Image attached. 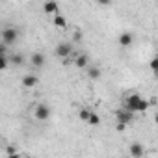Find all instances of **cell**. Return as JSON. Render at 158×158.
Listing matches in <instances>:
<instances>
[{"label": "cell", "mask_w": 158, "mask_h": 158, "mask_svg": "<svg viewBox=\"0 0 158 158\" xmlns=\"http://www.w3.org/2000/svg\"><path fill=\"white\" fill-rule=\"evenodd\" d=\"M0 149H2V141H0Z\"/></svg>", "instance_id": "cb8c5ba5"}, {"label": "cell", "mask_w": 158, "mask_h": 158, "mask_svg": "<svg viewBox=\"0 0 158 158\" xmlns=\"http://www.w3.org/2000/svg\"><path fill=\"white\" fill-rule=\"evenodd\" d=\"M115 117H117L119 123H125V125H130V123L134 121V114H132L130 110H127V108H119V110L115 112Z\"/></svg>", "instance_id": "5b68a950"}, {"label": "cell", "mask_w": 158, "mask_h": 158, "mask_svg": "<svg viewBox=\"0 0 158 158\" xmlns=\"http://www.w3.org/2000/svg\"><path fill=\"white\" fill-rule=\"evenodd\" d=\"M0 56H8V45H4L0 41Z\"/></svg>", "instance_id": "d6986e66"}, {"label": "cell", "mask_w": 158, "mask_h": 158, "mask_svg": "<svg viewBox=\"0 0 158 158\" xmlns=\"http://www.w3.org/2000/svg\"><path fill=\"white\" fill-rule=\"evenodd\" d=\"M86 123H88V125H91V127H99V125H101V117H99V114L91 112V115H89V119H88Z\"/></svg>", "instance_id": "9a60e30c"}, {"label": "cell", "mask_w": 158, "mask_h": 158, "mask_svg": "<svg viewBox=\"0 0 158 158\" xmlns=\"http://www.w3.org/2000/svg\"><path fill=\"white\" fill-rule=\"evenodd\" d=\"M89 115H91V110H89V108H82L80 112H78V119H80V121H84V123L89 119Z\"/></svg>", "instance_id": "2e32d148"}, {"label": "cell", "mask_w": 158, "mask_h": 158, "mask_svg": "<svg viewBox=\"0 0 158 158\" xmlns=\"http://www.w3.org/2000/svg\"><path fill=\"white\" fill-rule=\"evenodd\" d=\"M71 54H73V43H69V41H63L54 48V56L60 60H67Z\"/></svg>", "instance_id": "3957f363"}, {"label": "cell", "mask_w": 158, "mask_h": 158, "mask_svg": "<svg viewBox=\"0 0 158 158\" xmlns=\"http://www.w3.org/2000/svg\"><path fill=\"white\" fill-rule=\"evenodd\" d=\"M117 41H119V45H121V47H130V45H132V41H134V35H132L130 32H123V34L119 35V39H117Z\"/></svg>", "instance_id": "7c38bea8"}, {"label": "cell", "mask_w": 158, "mask_h": 158, "mask_svg": "<svg viewBox=\"0 0 158 158\" xmlns=\"http://www.w3.org/2000/svg\"><path fill=\"white\" fill-rule=\"evenodd\" d=\"M10 63H13V65H23L24 63V56L23 54H10Z\"/></svg>", "instance_id": "5bb4252c"}, {"label": "cell", "mask_w": 158, "mask_h": 158, "mask_svg": "<svg viewBox=\"0 0 158 158\" xmlns=\"http://www.w3.org/2000/svg\"><path fill=\"white\" fill-rule=\"evenodd\" d=\"M30 61H32V65H34L35 69H41V67L45 65V54H43V52H34L32 58H30Z\"/></svg>", "instance_id": "9c48e42d"}, {"label": "cell", "mask_w": 158, "mask_h": 158, "mask_svg": "<svg viewBox=\"0 0 158 158\" xmlns=\"http://www.w3.org/2000/svg\"><path fill=\"white\" fill-rule=\"evenodd\" d=\"M34 115H35V119H39V121H47L48 117H50V106L48 104H37L35 106V110H34Z\"/></svg>", "instance_id": "277c9868"}, {"label": "cell", "mask_w": 158, "mask_h": 158, "mask_svg": "<svg viewBox=\"0 0 158 158\" xmlns=\"http://www.w3.org/2000/svg\"><path fill=\"white\" fill-rule=\"evenodd\" d=\"M6 154H8V156H17V154H19V151H17L13 145H8V147H6Z\"/></svg>", "instance_id": "ac0fdd59"}, {"label": "cell", "mask_w": 158, "mask_h": 158, "mask_svg": "<svg viewBox=\"0 0 158 158\" xmlns=\"http://www.w3.org/2000/svg\"><path fill=\"white\" fill-rule=\"evenodd\" d=\"M151 71H152V73H156V71H158V60H156V58H152V60H151Z\"/></svg>", "instance_id": "ffe728a7"}, {"label": "cell", "mask_w": 158, "mask_h": 158, "mask_svg": "<svg viewBox=\"0 0 158 158\" xmlns=\"http://www.w3.org/2000/svg\"><path fill=\"white\" fill-rule=\"evenodd\" d=\"M125 128H127V125H125V123H119V121H117V125H115V130H117V132H123Z\"/></svg>", "instance_id": "7402d4cb"}, {"label": "cell", "mask_w": 158, "mask_h": 158, "mask_svg": "<svg viewBox=\"0 0 158 158\" xmlns=\"http://www.w3.org/2000/svg\"><path fill=\"white\" fill-rule=\"evenodd\" d=\"M149 106H151V102H149L147 99H143L141 95H138V93H130V95H127L125 101H123V108L130 110L132 114H139V112L145 114V112L149 110Z\"/></svg>", "instance_id": "6da1fadb"}, {"label": "cell", "mask_w": 158, "mask_h": 158, "mask_svg": "<svg viewBox=\"0 0 158 158\" xmlns=\"http://www.w3.org/2000/svg\"><path fill=\"white\" fill-rule=\"evenodd\" d=\"M52 24H54L58 30H65V28H67V19H65L63 15L56 13V15H52Z\"/></svg>", "instance_id": "30bf717a"}, {"label": "cell", "mask_w": 158, "mask_h": 158, "mask_svg": "<svg viewBox=\"0 0 158 158\" xmlns=\"http://www.w3.org/2000/svg\"><path fill=\"white\" fill-rule=\"evenodd\" d=\"M95 2H97L99 6H110V4H112V0H95Z\"/></svg>", "instance_id": "603a6c76"}, {"label": "cell", "mask_w": 158, "mask_h": 158, "mask_svg": "<svg viewBox=\"0 0 158 158\" xmlns=\"http://www.w3.org/2000/svg\"><path fill=\"white\" fill-rule=\"evenodd\" d=\"M37 84H39L37 74H24V76H23V86H24V88H35Z\"/></svg>", "instance_id": "ba28073f"}, {"label": "cell", "mask_w": 158, "mask_h": 158, "mask_svg": "<svg viewBox=\"0 0 158 158\" xmlns=\"http://www.w3.org/2000/svg\"><path fill=\"white\" fill-rule=\"evenodd\" d=\"M86 69H88V76L91 78V80H99V78H101V74H102L99 67H89V65H88Z\"/></svg>", "instance_id": "4fadbf2b"}, {"label": "cell", "mask_w": 158, "mask_h": 158, "mask_svg": "<svg viewBox=\"0 0 158 158\" xmlns=\"http://www.w3.org/2000/svg\"><path fill=\"white\" fill-rule=\"evenodd\" d=\"M73 41H74V43H78V41H82V32H78V30H76V32L73 34Z\"/></svg>", "instance_id": "44dd1931"}, {"label": "cell", "mask_w": 158, "mask_h": 158, "mask_svg": "<svg viewBox=\"0 0 158 158\" xmlns=\"http://www.w3.org/2000/svg\"><path fill=\"white\" fill-rule=\"evenodd\" d=\"M0 37H2V43L4 45H15L17 43V39H19V30L15 28V26H6L4 30H2V34H0Z\"/></svg>", "instance_id": "7a4b0ae2"}, {"label": "cell", "mask_w": 158, "mask_h": 158, "mask_svg": "<svg viewBox=\"0 0 158 158\" xmlns=\"http://www.w3.org/2000/svg\"><path fill=\"white\" fill-rule=\"evenodd\" d=\"M8 65H10V60H8V56H0V71L8 69Z\"/></svg>", "instance_id": "e0dca14e"}, {"label": "cell", "mask_w": 158, "mask_h": 158, "mask_svg": "<svg viewBox=\"0 0 158 158\" xmlns=\"http://www.w3.org/2000/svg\"><path fill=\"white\" fill-rule=\"evenodd\" d=\"M43 11L47 15H56L60 11V4L56 2V0H47V2L43 4Z\"/></svg>", "instance_id": "8992f818"}, {"label": "cell", "mask_w": 158, "mask_h": 158, "mask_svg": "<svg viewBox=\"0 0 158 158\" xmlns=\"http://www.w3.org/2000/svg\"><path fill=\"white\" fill-rule=\"evenodd\" d=\"M128 152H130V156H132V158H141V156L145 154V149H143V145H141V143L134 141V143L130 145V151H128Z\"/></svg>", "instance_id": "52a82bcc"}, {"label": "cell", "mask_w": 158, "mask_h": 158, "mask_svg": "<svg viewBox=\"0 0 158 158\" xmlns=\"http://www.w3.org/2000/svg\"><path fill=\"white\" fill-rule=\"evenodd\" d=\"M74 65H76L78 69H86V67L89 65V58H88V54H76V58H74Z\"/></svg>", "instance_id": "8fae6325"}]
</instances>
